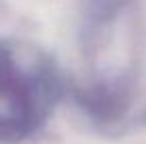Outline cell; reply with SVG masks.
Here are the masks:
<instances>
[{
  "label": "cell",
  "instance_id": "1",
  "mask_svg": "<svg viewBox=\"0 0 146 144\" xmlns=\"http://www.w3.org/2000/svg\"><path fill=\"white\" fill-rule=\"evenodd\" d=\"M59 91L57 72L42 53L0 40V142H21L38 131Z\"/></svg>",
  "mask_w": 146,
  "mask_h": 144
}]
</instances>
